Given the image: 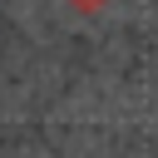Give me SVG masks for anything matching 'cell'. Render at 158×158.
I'll return each mask as SVG.
<instances>
[{
    "mask_svg": "<svg viewBox=\"0 0 158 158\" xmlns=\"http://www.w3.org/2000/svg\"><path fill=\"white\" fill-rule=\"evenodd\" d=\"M69 5H74V10H79V15H94V10H104V5H109V0H69Z\"/></svg>",
    "mask_w": 158,
    "mask_h": 158,
    "instance_id": "1",
    "label": "cell"
}]
</instances>
